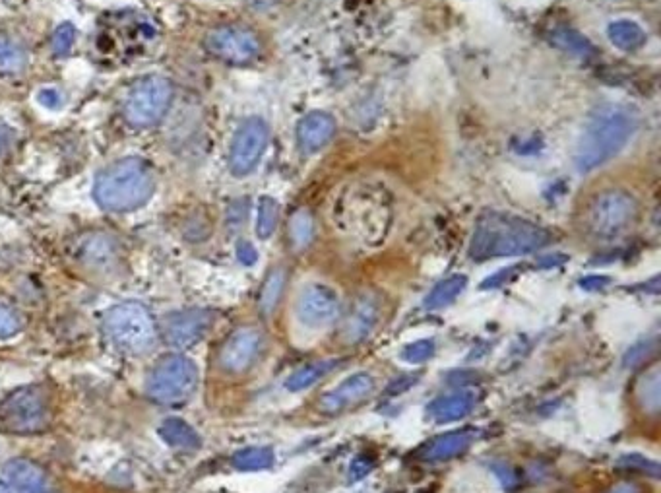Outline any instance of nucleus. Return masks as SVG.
I'll use <instances>...</instances> for the list:
<instances>
[{"instance_id": "obj_15", "label": "nucleus", "mask_w": 661, "mask_h": 493, "mask_svg": "<svg viewBox=\"0 0 661 493\" xmlns=\"http://www.w3.org/2000/svg\"><path fill=\"white\" fill-rule=\"evenodd\" d=\"M216 315L210 309H185L171 315L163 325L165 342L175 348H190L198 344L214 327Z\"/></svg>"}, {"instance_id": "obj_7", "label": "nucleus", "mask_w": 661, "mask_h": 493, "mask_svg": "<svg viewBox=\"0 0 661 493\" xmlns=\"http://www.w3.org/2000/svg\"><path fill=\"white\" fill-rule=\"evenodd\" d=\"M49 396L43 387L28 385L0 400V426L14 433H39L49 426Z\"/></svg>"}, {"instance_id": "obj_32", "label": "nucleus", "mask_w": 661, "mask_h": 493, "mask_svg": "<svg viewBox=\"0 0 661 493\" xmlns=\"http://www.w3.org/2000/svg\"><path fill=\"white\" fill-rule=\"evenodd\" d=\"M555 41H557L559 47L567 49L570 53H580V55H588V53H592V43H590L586 37H582L580 33L570 30V28H568V30L557 32V35H555Z\"/></svg>"}, {"instance_id": "obj_16", "label": "nucleus", "mask_w": 661, "mask_h": 493, "mask_svg": "<svg viewBox=\"0 0 661 493\" xmlns=\"http://www.w3.org/2000/svg\"><path fill=\"white\" fill-rule=\"evenodd\" d=\"M297 146L305 156L324 150L336 136V119L326 111H311L297 125Z\"/></svg>"}, {"instance_id": "obj_18", "label": "nucleus", "mask_w": 661, "mask_h": 493, "mask_svg": "<svg viewBox=\"0 0 661 493\" xmlns=\"http://www.w3.org/2000/svg\"><path fill=\"white\" fill-rule=\"evenodd\" d=\"M6 486L12 493H45L47 474L30 459H12L4 464Z\"/></svg>"}, {"instance_id": "obj_38", "label": "nucleus", "mask_w": 661, "mask_h": 493, "mask_svg": "<svg viewBox=\"0 0 661 493\" xmlns=\"http://www.w3.org/2000/svg\"><path fill=\"white\" fill-rule=\"evenodd\" d=\"M493 472H495V476L501 480V484H503L506 490L516 488L518 482H520V480H518V472H516V468H514L512 464H508V462H495Z\"/></svg>"}, {"instance_id": "obj_1", "label": "nucleus", "mask_w": 661, "mask_h": 493, "mask_svg": "<svg viewBox=\"0 0 661 493\" xmlns=\"http://www.w3.org/2000/svg\"><path fill=\"white\" fill-rule=\"evenodd\" d=\"M553 241L551 231L526 218L499 210H485L473 226L468 255L475 263L526 257Z\"/></svg>"}, {"instance_id": "obj_2", "label": "nucleus", "mask_w": 661, "mask_h": 493, "mask_svg": "<svg viewBox=\"0 0 661 493\" xmlns=\"http://www.w3.org/2000/svg\"><path fill=\"white\" fill-rule=\"evenodd\" d=\"M638 129L636 113L619 103L594 109L574 150V165L580 173H592L615 160Z\"/></svg>"}, {"instance_id": "obj_21", "label": "nucleus", "mask_w": 661, "mask_h": 493, "mask_svg": "<svg viewBox=\"0 0 661 493\" xmlns=\"http://www.w3.org/2000/svg\"><path fill=\"white\" fill-rule=\"evenodd\" d=\"M159 437L171 447L181 451H198L202 447V437L183 418H167L159 424Z\"/></svg>"}, {"instance_id": "obj_35", "label": "nucleus", "mask_w": 661, "mask_h": 493, "mask_svg": "<svg viewBox=\"0 0 661 493\" xmlns=\"http://www.w3.org/2000/svg\"><path fill=\"white\" fill-rule=\"evenodd\" d=\"M656 344H658L656 340H644V342L632 346L629 352H627V356H625V367H638V365H642V363L648 360L650 354L656 352Z\"/></svg>"}, {"instance_id": "obj_28", "label": "nucleus", "mask_w": 661, "mask_h": 493, "mask_svg": "<svg viewBox=\"0 0 661 493\" xmlns=\"http://www.w3.org/2000/svg\"><path fill=\"white\" fill-rule=\"evenodd\" d=\"M276 462V455L270 447H247L235 453L233 457V466L243 472H256V470H266L272 468Z\"/></svg>"}, {"instance_id": "obj_43", "label": "nucleus", "mask_w": 661, "mask_h": 493, "mask_svg": "<svg viewBox=\"0 0 661 493\" xmlns=\"http://www.w3.org/2000/svg\"><path fill=\"white\" fill-rule=\"evenodd\" d=\"M605 493H646L644 492V488L638 484V482H630V480H627V482H619V484H615L613 488H609L607 492Z\"/></svg>"}, {"instance_id": "obj_6", "label": "nucleus", "mask_w": 661, "mask_h": 493, "mask_svg": "<svg viewBox=\"0 0 661 493\" xmlns=\"http://www.w3.org/2000/svg\"><path fill=\"white\" fill-rule=\"evenodd\" d=\"M198 385V367L192 360L167 354L154 363L146 379V393L159 404H183L194 395Z\"/></svg>"}, {"instance_id": "obj_5", "label": "nucleus", "mask_w": 661, "mask_h": 493, "mask_svg": "<svg viewBox=\"0 0 661 493\" xmlns=\"http://www.w3.org/2000/svg\"><path fill=\"white\" fill-rule=\"evenodd\" d=\"M103 329L107 340L126 356H142L150 352L158 340L152 313L136 301L119 303L109 309Z\"/></svg>"}, {"instance_id": "obj_26", "label": "nucleus", "mask_w": 661, "mask_h": 493, "mask_svg": "<svg viewBox=\"0 0 661 493\" xmlns=\"http://www.w3.org/2000/svg\"><path fill=\"white\" fill-rule=\"evenodd\" d=\"M466 286H468V278L464 274H454V276L442 280L429 292V296L425 299V307L429 311H439V309L448 307L450 303H454L460 297V294H464Z\"/></svg>"}, {"instance_id": "obj_33", "label": "nucleus", "mask_w": 661, "mask_h": 493, "mask_svg": "<svg viewBox=\"0 0 661 493\" xmlns=\"http://www.w3.org/2000/svg\"><path fill=\"white\" fill-rule=\"evenodd\" d=\"M619 466L627 468V470H636L640 474H646L652 480H660V464H658V461H652V459L644 457V455H625V457H621Z\"/></svg>"}, {"instance_id": "obj_10", "label": "nucleus", "mask_w": 661, "mask_h": 493, "mask_svg": "<svg viewBox=\"0 0 661 493\" xmlns=\"http://www.w3.org/2000/svg\"><path fill=\"white\" fill-rule=\"evenodd\" d=\"M270 144V127L260 117L245 119L233 134L229 146V171L235 177H247L262 162Z\"/></svg>"}, {"instance_id": "obj_13", "label": "nucleus", "mask_w": 661, "mask_h": 493, "mask_svg": "<svg viewBox=\"0 0 661 493\" xmlns=\"http://www.w3.org/2000/svg\"><path fill=\"white\" fill-rule=\"evenodd\" d=\"M382 319V301L377 294L363 292L353 299L349 311L342 321L340 338L347 346H355L365 342Z\"/></svg>"}, {"instance_id": "obj_22", "label": "nucleus", "mask_w": 661, "mask_h": 493, "mask_svg": "<svg viewBox=\"0 0 661 493\" xmlns=\"http://www.w3.org/2000/svg\"><path fill=\"white\" fill-rule=\"evenodd\" d=\"M634 396L638 406L650 414V416H658L661 408V373L660 365H654L650 369H646L640 379L636 381L634 387Z\"/></svg>"}, {"instance_id": "obj_46", "label": "nucleus", "mask_w": 661, "mask_h": 493, "mask_svg": "<svg viewBox=\"0 0 661 493\" xmlns=\"http://www.w3.org/2000/svg\"><path fill=\"white\" fill-rule=\"evenodd\" d=\"M0 493H12L10 492V488L4 484V482H0Z\"/></svg>"}, {"instance_id": "obj_40", "label": "nucleus", "mask_w": 661, "mask_h": 493, "mask_svg": "<svg viewBox=\"0 0 661 493\" xmlns=\"http://www.w3.org/2000/svg\"><path fill=\"white\" fill-rule=\"evenodd\" d=\"M417 381H419V375H404L402 379H396V381H392V383L388 385L386 393L392 396L402 395V393L410 391L411 387H413Z\"/></svg>"}, {"instance_id": "obj_31", "label": "nucleus", "mask_w": 661, "mask_h": 493, "mask_svg": "<svg viewBox=\"0 0 661 493\" xmlns=\"http://www.w3.org/2000/svg\"><path fill=\"white\" fill-rule=\"evenodd\" d=\"M437 352V344L433 338H421L410 342L408 346L402 348L400 358L402 362L411 363V365H419V363L429 362Z\"/></svg>"}, {"instance_id": "obj_27", "label": "nucleus", "mask_w": 661, "mask_h": 493, "mask_svg": "<svg viewBox=\"0 0 661 493\" xmlns=\"http://www.w3.org/2000/svg\"><path fill=\"white\" fill-rule=\"evenodd\" d=\"M289 241L295 251H307L315 241V218L311 210L299 208L289 218Z\"/></svg>"}, {"instance_id": "obj_36", "label": "nucleus", "mask_w": 661, "mask_h": 493, "mask_svg": "<svg viewBox=\"0 0 661 493\" xmlns=\"http://www.w3.org/2000/svg\"><path fill=\"white\" fill-rule=\"evenodd\" d=\"M22 330L20 317L6 305L0 303V340L16 336Z\"/></svg>"}, {"instance_id": "obj_19", "label": "nucleus", "mask_w": 661, "mask_h": 493, "mask_svg": "<svg viewBox=\"0 0 661 493\" xmlns=\"http://www.w3.org/2000/svg\"><path fill=\"white\" fill-rule=\"evenodd\" d=\"M475 393L462 389L456 393H448V395L437 396L429 408H427V416L437 422V424H448V422H456L466 418L468 414H472L475 408Z\"/></svg>"}, {"instance_id": "obj_14", "label": "nucleus", "mask_w": 661, "mask_h": 493, "mask_svg": "<svg viewBox=\"0 0 661 493\" xmlns=\"http://www.w3.org/2000/svg\"><path fill=\"white\" fill-rule=\"evenodd\" d=\"M377 391V381L371 373H353L344 379L336 389L318 398V412L324 416H338L349 408L359 406L363 400L371 398Z\"/></svg>"}, {"instance_id": "obj_37", "label": "nucleus", "mask_w": 661, "mask_h": 493, "mask_svg": "<svg viewBox=\"0 0 661 493\" xmlns=\"http://www.w3.org/2000/svg\"><path fill=\"white\" fill-rule=\"evenodd\" d=\"M373 468H375V462L371 457H367V455L355 457L349 464V472H347L349 482H361L363 478H367L373 472Z\"/></svg>"}, {"instance_id": "obj_30", "label": "nucleus", "mask_w": 661, "mask_h": 493, "mask_svg": "<svg viewBox=\"0 0 661 493\" xmlns=\"http://www.w3.org/2000/svg\"><path fill=\"white\" fill-rule=\"evenodd\" d=\"M280 220V204L272 197H262L258 200V212H256V235L260 239L272 237V233L278 228Z\"/></svg>"}, {"instance_id": "obj_9", "label": "nucleus", "mask_w": 661, "mask_h": 493, "mask_svg": "<svg viewBox=\"0 0 661 493\" xmlns=\"http://www.w3.org/2000/svg\"><path fill=\"white\" fill-rule=\"evenodd\" d=\"M204 49L225 65L245 66L260 59L264 41L251 26L220 24L204 35Z\"/></svg>"}, {"instance_id": "obj_11", "label": "nucleus", "mask_w": 661, "mask_h": 493, "mask_svg": "<svg viewBox=\"0 0 661 493\" xmlns=\"http://www.w3.org/2000/svg\"><path fill=\"white\" fill-rule=\"evenodd\" d=\"M266 348V336L256 327H241L231 332L221 346L218 363L227 375H243L251 371L262 358Z\"/></svg>"}, {"instance_id": "obj_3", "label": "nucleus", "mask_w": 661, "mask_h": 493, "mask_svg": "<svg viewBox=\"0 0 661 493\" xmlns=\"http://www.w3.org/2000/svg\"><path fill=\"white\" fill-rule=\"evenodd\" d=\"M154 167L142 158H126L105 167L95 179V202L107 212H132L156 193Z\"/></svg>"}, {"instance_id": "obj_39", "label": "nucleus", "mask_w": 661, "mask_h": 493, "mask_svg": "<svg viewBox=\"0 0 661 493\" xmlns=\"http://www.w3.org/2000/svg\"><path fill=\"white\" fill-rule=\"evenodd\" d=\"M247 216H249V202H247V198H239V200H235L231 206H229V210H227V222L231 224V226H241V224H245V220H247Z\"/></svg>"}, {"instance_id": "obj_24", "label": "nucleus", "mask_w": 661, "mask_h": 493, "mask_svg": "<svg viewBox=\"0 0 661 493\" xmlns=\"http://www.w3.org/2000/svg\"><path fill=\"white\" fill-rule=\"evenodd\" d=\"M607 37L619 51H625V53H634V51L642 49L648 41V35L642 30V26L632 20L611 22L607 28Z\"/></svg>"}, {"instance_id": "obj_17", "label": "nucleus", "mask_w": 661, "mask_h": 493, "mask_svg": "<svg viewBox=\"0 0 661 493\" xmlns=\"http://www.w3.org/2000/svg\"><path fill=\"white\" fill-rule=\"evenodd\" d=\"M80 263L97 274H115L121 266V249L113 237L95 233L80 243Z\"/></svg>"}, {"instance_id": "obj_20", "label": "nucleus", "mask_w": 661, "mask_h": 493, "mask_svg": "<svg viewBox=\"0 0 661 493\" xmlns=\"http://www.w3.org/2000/svg\"><path fill=\"white\" fill-rule=\"evenodd\" d=\"M473 435L470 431H450L431 439L421 449V459L429 462H442L464 455L472 447Z\"/></svg>"}, {"instance_id": "obj_45", "label": "nucleus", "mask_w": 661, "mask_h": 493, "mask_svg": "<svg viewBox=\"0 0 661 493\" xmlns=\"http://www.w3.org/2000/svg\"><path fill=\"white\" fill-rule=\"evenodd\" d=\"M12 140H14V131L8 125L0 123V156L10 148Z\"/></svg>"}, {"instance_id": "obj_23", "label": "nucleus", "mask_w": 661, "mask_h": 493, "mask_svg": "<svg viewBox=\"0 0 661 493\" xmlns=\"http://www.w3.org/2000/svg\"><path fill=\"white\" fill-rule=\"evenodd\" d=\"M285 286H287V270L284 266H276L268 272L260 296H258V309L264 317H270L276 313L282 297H284Z\"/></svg>"}, {"instance_id": "obj_29", "label": "nucleus", "mask_w": 661, "mask_h": 493, "mask_svg": "<svg viewBox=\"0 0 661 493\" xmlns=\"http://www.w3.org/2000/svg\"><path fill=\"white\" fill-rule=\"evenodd\" d=\"M28 65L26 49L12 37L0 35V72L18 74Z\"/></svg>"}, {"instance_id": "obj_25", "label": "nucleus", "mask_w": 661, "mask_h": 493, "mask_svg": "<svg viewBox=\"0 0 661 493\" xmlns=\"http://www.w3.org/2000/svg\"><path fill=\"white\" fill-rule=\"evenodd\" d=\"M338 365H340V362H336V360H320V362L307 363L301 369H297L285 381V389L289 393H303V391L311 389L320 379L330 375Z\"/></svg>"}, {"instance_id": "obj_44", "label": "nucleus", "mask_w": 661, "mask_h": 493, "mask_svg": "<svg viewBox=\"0 0 661 493\" xmlns=\"http://www.w3.org/2000/svg\"><path fill=\"white\" fill-rule=\"evenodd\" d=\"M39 101L45 105V107H59L61 105V94L57 90H43L39 94Z\"/></svg>"}, {"instance_id": "obj_12", "label": "nucleus", "mask_w": 661, "mask_h": 493, "mask_svg": "<svg viewBox=\"0 0 661 493\" xmlns=\"http://www.w3.org/2000/svg\"><path fill=\"white\" fill-rule=\"evenodd\" d=\"M295 313L307 329H324L340 319L342 301L332 288L313 282L299 292Z\"/></svg>"}, {"instance_id": "obj_41", "label": "nucleus", "mask_w": 661, "mask_h": 493, "mask_svg": "<svg viewBox=\"0 0 661 493\" xmlns=\"http://www.w3.org/2000/svg\"><path fill=\"white\" fill-rule=\"evenodd\" d=\"M237 259H239V263L252 266L258 261V251L254 249V245L249 241H239L237 243Z\"/></svg>"}, {"instance_id": "obj_8", "label": "nucleus", "mask_w": 661, "mask_h": 493, "mask_svg": "<svg viewBox=\"0 0 661 493\" xmlns=\"http://www.w3.org/2000/svg\"><path fill=\"white\" fill-rule=\"evenodd\" d=\"M173 101V84L165 76H148L138 80L125 99V119L138 129L154 127Z\"/></svg>"}, {"instance_id": "obj_34", "label": "nucleus", "mask_w": 661, "mask_h": 493, "mask_svg": "<svg viewBox=\"0 0 661 493\" xmlns=\"http://www.w3.org/2000/svg\"><path fill=\"white\" fill-rule=\"evenodd\" d=\"M76 41V30L72 24H63L57 28V32L53 33V41H51V47L55 51V55H66L72 45Z\"/></svg>"}, {"instance_id": "obj_42", "label": "nucleus", "mask_w": 661, "mask_h": 493, "mask_svg": "<svg viewBox=\"0 0 661 493\" xmlns=\"http://www.w3.org/2000/svg\"><path fill=\"white\" fill-rule=\"evenodd\" d=\"M607 286H609L607 276H586L580 280V288H584L586 292H601Z\"/></svg>"}, {"instance_id": "obj_4", "label": "nucleus", "mask_w": 661, "mask_h": 493, "mask_svg": "<svg viewBox=\"0 0 661 493\" xmlns=\"http://www.w3.org/2000/svg\"><path fill=\"white\" fill-rule=\"evenodd\" d=\"M640 216V200L625 187H605L588 200L582 224L588 235L601 241L615 239L634 226Z\"/></svg>"}]
</instances>
